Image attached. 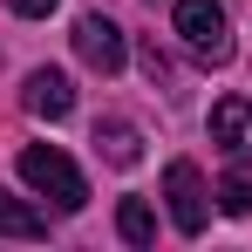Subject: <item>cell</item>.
<instances>
[{
	"instance_id": "obj_4",
	"label": "cell",
	"mask_w": 252,
	"mask_h": 252,
	"mask_svg": "<svg viewBox=\"0 0 252 252\" xmlns=\"http://www.w3.org/2000/svg\"><path fill=\"white\" fill-rule=\"evenodd\" d=\"M75 55H82V62L95 68V75H116V68L129 62V48H123V28H116L109 14H82V21H75Z\"/></svg>"
},
{
	"instance_id": "obj_2",
	"label": "cell",
	"mask_w": 252,
	"mask_h": 252,
	"mask_svg": "<svg viewBox=\"0 0 252 252\" xmlns=\"http://www.w3.org/2000/svg\"><path fill=\"white\" fill-rule=\"evenodd\" d=\"M21 177H28V184H34V191H41L55 211H82V205H89L82 170L68 164L55 143H28V150H21Z\"/></svg>"
},
{
	"instance_id": "obj_9",
	"label": "cell",
	"mask_w": 252,
	"mask_h": 252,
	"mask_svg": "<svg viewBox=\"0 0 252 252\" xmlns=\"http://www.w3.org/2000/svg\"><path fill=\"white\" fill-rule=\"evenodd\" d=\"M116 232H123L129 246H150V239H157V211L143 205V198H123V205H116Z\"/></svg>"
},
{
	"instance_id": "obj_5",
	"label": "cell",
	"mask_w": 252,
	"mask_h": 252,
	"mask_svg": "<svg viewBox=\"0 0 252 252\" xmlns=\"http://www.w3.org/2000/svg\"><path fill=\"white\" fill-rule=\"evenodd\" d=\"M211 143H218L225 157H252V102L246 95H225V102L211 109Z\"/></svg>"
},
{
	"instance_id": "obj_3",
	"label": "cell",
	"mask_w": 252,
	"mask_h": 252,
	"mask_svg": "<svg viewBox=\"0 0 252 252\" xmlns=\"http://www.w3.org/2000/svg\"><path fill=\"white\" fill-rule=\"evenodd\" d=\"M164 198H170V225L184 232V239H198L205 232V218H211V205H205V177H198V164H177L164 170Z\"/></svg>"
},
{
	"instance_id": "obj_7",
	"label": "cell",
	"mask_w": 252,
	"mask_h": 252,
	"mask_svg": "<svg viewBox=\"0 0 252 252\" xmlns=\"http://www.w3.org/2000/svg\"><path fill=\"white\" fill-rule=\"evenodd\" d=\"M0 232H7V239H41V232H48V211L21 205L14 191H0Z\"/></svg>"
},
{
	"instance_id": "obj_8",
	"label": "cell",
	"mask_w": 252,
	"mask_h": 252,
	"mask_svg": "<svg viewBox=\"0 0 252 252\" xmlns=\"http://www.w3.org/2000/svg\"><path fill=\"white\" fill-rule=\"evenodd\" d=\"M95 150H102V157H109V164H136V157H143V136H136V129L129 123H95Z\"/></svg>"
},
{
	"instance_id": "obj_11",
	"label": "cell",
	"mask_w": 252,
	"mask_h": 252,
	"mask_svg": "<svg viewBox=\"0 0 252 252\" xmlns=\"http://www.w3.org/2000/svg\"><path fill=\"white\" fill-rule=\"evenodd\" d=\"M7 7H14V14H28V21H48V14H55V0H7Z\"/></svg>"
},
{
	"instance_id": "obj_6",
	"label": "cell",
	"mask_w": 252,
	"mask_h": 252,
	"mask_svg": "<svg viewBox=\"0 0 252 252\" xmlns=\"http://www.w3.org/2000/svg\"><path fill=\"white\" fill-rule=\"evenodd\" d=\"M28 109H34V116H48V123H62V116L75 109L68 75H62V68H34V75H28Z\"/></svg>"
},
{
	"instance_id": "obj_10",
	"label": "cell",
	"mask_w": 252,
	"mask_h": 252,
	"mask_svg": "<svg viewBox=\"0 0 252 252\" xmlns=\"http://www.w3.org/2000/svg\"><path fill=\"white\" fill-rule=\"evenodd\" d=\"M218 198H225V211H252V177H225Z\"/></svg>"
},
{
	"instance_id": "obj_1",
	"label": "cell",
	"mask_w": 252,
	"mask_h": 252,
	"mask_svg": "<svg viewBox=\"0 0 252 252\" xmlns=\"http://www.w3.org/2000/svg\"><path fill=\"white\" fill-rule=\"evenodd\" d=\"M170 28L184 34V48H191L205 68H225V62H232V21H225L218 0H177V7H170Z\"/></svg>"
}]
</instances>
